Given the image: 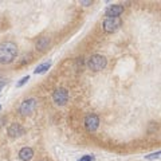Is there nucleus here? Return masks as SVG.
Masks as SVG:
<instances>
[{"label": "nucleus", "instance_id": "1", "mask_svg": "<svg viewBox=\"0 0 161 161\" xmlns=\"http://www.w3.org/2000/svg\"><path fill=\"white\" fill-rule=\"evenodd\" d=\"M17 47L13 42H4L0 44V63L10 65L16 59Z\"/></svg>", "mask_w": 161, "mask_h": 161}, {"label": "nucleus", "instance_id": "2", "mask_svg": "<svg viewBox=\"0 0 161 161\" xmlns=\"http://www.w3.org/2000/svg\"><path fill=\"white\" fill-rule=\"evenodd\" d=\"M107 65V61L104 55H100V54H95V55H91L87 61V67L93 71H101L104 70Z\"/></svg>", "mask_w": 161, "mask_h": 161}, {"label": "nucleus", "instance_id": "3", "mask_svg": "<svg viewBox=\"0 0 161 161\" xmlns=\"http://www.w3.org/2000/svg\"><path fill=\"white\" fill-rule=\"evenodd\" d=\"M121 24H122V20H121L120 17H106L102 26H104V31H105V32L113 34V32H115V31L120 28Z\"/></svg>", "mask_w": 161, "mask_h": 161}, {"label": "nucleus", "instance_id": "4", "mask_svg": "<svg viewBox=\"0 0 161 161\" xmlns=\"http://www.w3.org/2000/svg\"><path fill=\"white\" fill-rule=\"evenodd\" d=\"M52 101L55 102L58 106H63L69 101V91L65 87H59L52 93Z\"/></svg>", "mask_w": 161, "mask_h": 161}, {"label": "nucleus", "instance_id": "5", "mask_svg": "<svg viewBox=\"0 0 161 161\" xmlns=\"http://www.w3.org/2000/svg\"><path fill=\"white\" fill-rule=\"evenodd\" d=\"M98 126H100V117L97 114H87L86 118H85V128H86L87 132H95Z\"/></svg>", "mask_w": 161, "mask_h": 161}, {"label": "nucleus", "instance_id": "6", "mask_svg": "<svg viewBox=\"0 0 161 161\" xmlns=\"http://www.w3.org/2000/svg\"><path fill=\"white\" fill-rule=\"evenodd\" d=\"M35 107H37V100H35V98H30V100H26L22 102L20 113L23 115H30V114H32Z\"/></svg>", "mask_w": 161, "mask_h": 161}, {"label": "nucleus", "instance_id": "7", "mask_svg": "<svg viewBox=\"0 0 161 161\" xmlns=\"http://www.w3.org/2000/svg\"><path fill=\"white\" fill-rule=\"evenodd\" d=\"M124 12V7L121 4H111L105 10V16L107 17H118Z\"/></svg>", "mask_w": 161, "mask_h": 161}, {"label": "nucleus", "instance_id": "8", "mask_svg": "<svg viewBox=\"0 0 161 161\" xmlns=\"http://www.w3.org/2000/svg\"><path fill=\"white\" fill-rule=\"evenodd\" d=\"M8 134H10V137H12V138L20 137L22 134H24V128L20 124L13 122V124H11L10 126H8Z\"/></svg>", "mask_w": 161, "mask_h": 161}, {"label": "nucleus", "instance_id": "9", "mask_svg": "<svg viewBox=\"0 0 161 161\" xmlns=\"http://www.w3.org/2000/svg\"><path fill=\"white\" fill-rule=\"evenodd\" d=\"M32 157H34V150L31 149V148L26 146V148H23V149H20V152H19V159L22 161H30Z\"/></svg>", "mask_w": 161, "mask_h": 161}, {"label": "nucleus", "instance_id": "10", "mask_svg": "<svg viewBox=\"0 0 161 161\" xmlns=\"http://www.w3.org/2000/svg\"><path fill=\"white\" fill-rule=\"evenodd\" d=\"M48 44H50V40H48V38H40L38 42H37V48L40 51L46 50V48L48 47Z\"/></svg>", "mask_w": 161, "mask_h": 161}, {"label": "nucleus", "instance_id": "11", "mask_svg": "<svg viewBox=\"0 0 161 161\" xmlns=\"http://www.w3.org/2000/svg\"><path fill=\"white\" fill-rule=\"evenodd\" d=\"M50 67H51V62H46V63L39 65L37 69H35V74H43V73H46V71L50 69Z\"/></svg>", "mask_w": 161, "mask_h": 161}, {"label": "nucleus", "instance_id": "12", "mask_svg": "<svg viewBox=\"0 0 161 161\" xmlns=\"http://www.w3.org/2000/svg\"><path fill=\"white\" fill-rule=\"evenodd\" d=\"M28 79H30V77H23V78H22V79L19 80V82L16 83V87H22L23 85H26L27 82H28Z\"/></svg>", "mask_w": 161, "mask_h": 161}, {"label": "nucleus", "instance_id": "13", "mask_svg": "<svg viewBox=\"0 0 161 161\" xmlns=\"http://www.w3.org/2000/svg\"><path fill=\"white\" fill-rule=\"evenodd\" d=\"M159 157H160V150L156 152V153H152V154H149V156H145L146 160H154V159H159Z\"/></svg>", "mask_w": 161, "mask_h": 161}, {"label": "nucleus", "instance_id": "14", "mask_svg": "<svg viewBox=\"0 0 161 161\" xmlns=\"http://www.w3.org/2000/svg\"><path fill=\"white\" fill-rule=\"evenodd\" d=\"M78 161H93V156H83V157H80Z\"/></svg>", "mask_w": 161, "mask_h": 161}, {"label": "nucleus", "instance_id": "15", "mask_svg": "<svg viewBox=\"0 0 161 161\" xmlns=\"http://www.w3.org/2000/svg\"><path fill=\"white\" fill-rule=\"evenodd\" d=\"M80 4H83V6H90L91 2H80Z\"/></svg>", "mask_w": 161, "mask_h": 161}, {"label": "nucleus", "instance_id": "16", "mask_svg": "<svg viewBox=\"0 0 161 161\" xmlns=\"http://www.w3.org/2000/svg\"><path fill=\"white\" fill-rule=\"evenodd\" d=\"M2 87H3V83H0V90H2Z\"/></svg>", "mask_w": 161, "mask_h": 161}, {"label": "nucleus", "instance_id": "17", "mask_svg": "<svg viewBox=\"0 0 161 161\" xmlns=\"http://www.w3.org/2000/svg\"><path fill=\"white\" fill-rule=\"evenodd\" d=\"M3 121H4V120H3V118H0V122H3Z\"/></svg>", "mask_w": 161, "mask_h": 161}, {"label": "nucleus", "instance_id": "18", "mask_svg": "<svg viewBox=\"0 0 161 161\" xmlns=\"http://www.w3.org/2000/svg\"><path fill=\"white\" fill-rule=\"evenodd\" d=\"M0 109H2V106H0Z\"/></svg>", "mask_w": 161, "mask_h": 161}]
</instances>
